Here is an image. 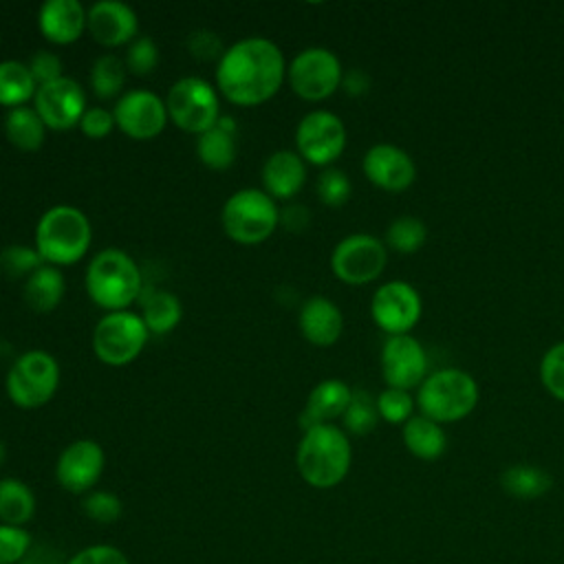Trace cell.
<instances>
[{
	"label": "cell",
	"instance_id": "1",
	"mask_svg": "<svg viewBox=\"0 0 564 564\" xmlns=\"http://www.w3.org/2000/svg\"><path fill=\"white\" fill-rule=\"evenodd\" d=\"M286 77L280 46L262 35H249L225 48L216 64V90L238 106L269 101Z\"/></svg>",
	"mask_w": 564,
	"mask_h": 564
},
{
	"label": "cell",
	"instance_id": "2",
	"mask_svg": "<svg viewBox=\"0 0 564 564\" xmlns=\"http://www.w3.org/2000/svg\"><path fill=\"white\" fill-rule=\"evenodd\" d=\"M352 463V449L346 432L333 423L306 430L297 443L295 465L302 480L315 489L339 485Z\"/></svg>",
	"mask_w": 564,
	"mask_h": 564
},
{
	"label": "cell",
	"instance_id": "3",
	"mask_svg": "<svg viewBox=\"0 0 564 564\" xmlns=\"http://www.w3.org/2000/svg\"><path fill=\"white\" fill-rule=\"evenodd\" d=\"M86 293L104 311H128L143 293V278L137 262L121 249L108 247L93 256L86 267Z\"/></svg>",
	"mask_w": 564,
	"mask_h": 564
},
{
	"label": "cell",
	"instance_id": "4",
	"mask_svg": "<svg viewBox=\"0 0 564 564\" xmlns=\"http://www.w3.org/2000/svg\"><path fill=\"white\" fill-rule=\"evenodd\" d=\"M93 240L90 220L75 205L48 207L35 227V249L46 264L68 267L79 262Z\"/></svg>",
	"mask_w": 564,
	"mask_h": 564
},
{
	"label": "cell",
	"instance_id": "5",
	"mask_svg": "<svg viewBox=\"0 0 564 564\" xmlns=\"http://www.w3.org/2000/svg\"><path fill=\"white\" fill-rule=\"evenodd\" d=\"M476 379L458 368H443L423 379L416 392L421 414L436 423H454L465 419L478 403Z\"/></svg>",
	"mask_w": 564,
	"mask_h": 564
},
{
	"label": "cell",
	"instance_id": "6",
	"mask_svg": "<svg viewBox=\"0 0 564 564\" xmlns=\"http://www.w3.org/2000/svg\"><path fill=\"white\" fill-rule=\"evenodd\" d=\"M220 223L231 240L240 245H258L278 229L280 209L264 189L242 187L225 200Z\"/></svg>",
	"mask_w": 564,
	"mask_h": 564
},
{
	"label": "cell",
	"instance_id": "7",
	"mask_svg": "<svg viewBox=\"0 0 564 564\" xmlns=\"http://www.w3.org/2000/svg\"><path fill=\"white\" fill-rule=\"evenodd\" d=\"M57 386H59L57 359L42 348L22 352L11 364L4 379L7 397L22 410H35L48 403Z\"/></svg>",
	"mask_w": 564,
	"mask_h": 564
},
{
	"label": "cell",
	"instance_id": "8",
	"mask_svg": "<svg viewBox=\"0 0 564 564\" xmlns=\"http://www.w3.org/2000/svg\"><path fill=\"white\" fill-rule=\"evenodd\" d=\"M167 117L185 132L203 134L220 119V99L216 86L203 77H181L165 97Z\"/></svg>",
	"mask_w": 564,
	"mask_h": 564
},
{
	"label": "cell",
	"instance_id": "9",
	"mask_svg": "<svg viewBox=\"0 0 564 564\" xmlns=\"http://www.w3.org/2000/svg\"><path fill=\"white\" fill-rule=\"evenodd\" d=\"M150 333L139 313L112 311L106 313L93 330V352L108 366H126L134 361Z\"/></svg>",
	"mask_w": 564,
	"mask_h": 564
},
{
	"label": "cell",
	"instance_id": "10",
	"mask_svg": "<svg viewBox=\"0 0 564 564\" xmlns=\"http://www.w3.org/2000/svg\"><path fill=\"white\" fill-rule=\"evenodd\" d=\"M341 62L324 46H308L300 51L286 66V79L295 95L306 101H322L341 86Z\"/></svg>",
	"mask_w": 564,
	"mask_h": 564
},
{
	"label": "cell",
	"instance_id": "11",
	"mask_svg": "<svg viewBox=\"0 0 564 564\" xmlns=\"http://www.w3.org/2000/svg\"><path fill=\"white\" fill-rule=\"evenodd\" d=\"M386 260V242L370 234H352L335 245L330 253V269L344 284L361 286L383 273Z\"/></svg>",
	"mask_w": 564,
	"mask_h": 564
},
{
	"label": "cell",
	"instance_id": "12",
	"mask_svg": "<svg viewBox=\"0 0 564 564\" xmlns=\"http://www.w3.org/2000/svg\"><path fill=\"white\" fill-rule=\"evenodd\" d=\"M295 145L306 163L326 167L335 163L346 148V126L335 112L311 110L295 128Z\"/></svg>",
	"mask_w": 564,
	"mask_h": 564
},
{
	"label": "cell",
	"instance_id": "13",
	"mask_svg": "<svg viewBox=\"0 0 564 564\" xmlns=\"http://www.w3.org/2000/svg\"><path fill=\"white\" fill-rule=\"evenodd\" d=\"M423 304L416 289L403 280H390L381 284L370 300V315L375 324L390 335H408L419 317Z\"/></svg>",
	"mask_w": 564,
	"mask_h": 564
},
{
	"label": "cell",
	"instance_id": "14",
	"mask_svg": "<svg viewBox=\"0 0 564 564\" xmlns=\"http://www.w3.org/2000/svg\"><path fill=\"white\" fill-rule=\"evenodd\" d=\"M115 126L130 139L145 141L156 137L167 123L165 99L145 88L126 90L115 104Z\"/></svg>",
	"mask_w": 564,
	"mask_h": 564
},
{
	"label": "cell",
	"instance_id": "15",
	"mask_svg": "<svg viewBox=\"0 0 564 564\" xmlns=\"http://www.w3.org/2000/svg\"><path fill=\"white\" fill-rule=\"evenodd\" d=\"M381 377L388 388H419L427 377V355L412 335H390L381 346Z\"/></svg>",
	"mask_w": 564,
	"mask_h": 564
},
{
	"label": "cell",
	"instance_id": "16",
	"mask_svg": "<svg viewBox=\"0 0 564 564\" xmlns=\"http://www.w3.org/2000/svg\"><path fill=\"white\" fill-rule=\"evenodd\" d=\"M33 108L46 128L70 130L73 126H79L86 110V95L75 79L64 75L51 84L37 86Z\"/></svg>",
	"mask_w": 564,
	"mask_h": 564
},
{
	"label": "cell",
	"instance_id": "17",
	"mask_svg": "<svg viewBox=\"0 0 564 564\" xmlns=\"http://www.w3.org/2000/svg\"><path fill=\"white\" fill-rule=\"evenodd\" d=\"M106 465L104 449L93 438L73 441L62 449L55 463L57 482L70 494H88L101 478Z\"/></svg>",
	"mask_w": 564,
	"mask_h": 564
},
{
	"label": "cell",
	"instance_id": "18",
	"mask_svg": "<svg viewBox=\"0 0 564 564\" xmlns=\"http://www.w3.org/2000/svg\"><path fill=\"white\" fill-rule=\"evenodd\" d=\"M364 176L386 192H403L416 178V165L412 156L392 145V143H377L366 150L361 159Z\"/></svg>",
	"mask_w": 564,
	"mask_h": 564
},
{
	"label": "cell",
	"instance_id": "19",
	"mask_svg": "<svg viewBox=\"0 0 564 564\" xmlns=\"http://www.w3.org/2000/svg\"><path fill=\"white\" fill-rule=\"evenodd\" d=\"M86 29L101 46H123L137 37L139 18L121 0H97L88 7Z\"/></svg>",
	"mask_w": 564,
	"mask_h": 564
},
{
	"label": "cell",
	"instance_id": "20",
	"mask_svg": "<svg viewBox=\"0 0 564 564\" xmlns=\"http://www.w3.org/2000/svg\"><path fill=\"white\" fill-rule=\"evenodd\" d=\"M86 15L79 0H46L37 11V26L53 44H73L86 29Z\"/></svg>",
	"mask_w": 564,
	"mask_h": 564
},
{
	"label": "cell",
	"instance_id": "21",
	"mask_svg": "<svg viewBox=\"0 0 564 564\" xmlns=\"http://www.w3.org/2000/svg\"><path fill=\"white\" fill-rule=\"evenodd\" d=\"M297 324L306 341L315 346H333L344 330V315L326 295H311L300 308Z\"/></svg>",
	"mask_w": 564,
	"mask_h": 564
},
{
	"label": "cell",
	"instance_id": "22",
	"mask_svg": "<svg viewBox=\"0 0 564 564\" xmlns=\"http://www.w3.org/2000/svg\"><path fill=\"white\" fill-rule=\"evenodd\" d=\"M352 388L341 379H324L319 381L306 399L304 410L300 412V427L302 432L328 423L337 416H344L346 408L350 405Z\"/></svg>",
	"mask_w": 564,
	"mask_h": 564
},
{
	"label": "cell",
	"instance_id": "23",
	"mask_svg": "<svg viewBox=\"0 0 564 564\" xmlns=\"http://www.w3.org/2000/svg\"><path fill=\"white\" fill-rule=\"evenodd\" d=\"M306 181V161L293 150H278L267 156L262 165L264 192L278 200L293 198Z\"/></svg>",
	"mask_w": 564,
	"mask_h": 564
},
{
	"label": "cell",
	"instance_id": "24",
	"mask_svg": "<svg viewBox=\"0 0 564 564\" xmlns=\"http://www.w3.org/2000/svg\"><path fill=\"white\" fill-rule=\"evenodd\" d=\"M196 156L209 170H227L236 161V121L220 115L214 128L198 134Z\"/></svg>",
	"mask_w": 564,
	"mask_h": 564
},
{
	"label": "cell",
	"instance_id": "25",
	"mask_svg": "<svg viewBox=\"0 0 564 564\" xmlns=\"http://www.w3.org/2000/svg\"><path fill=\"white\" fill-rule=\"evenodd\" d=\"M64 291H66V284H64L62 271L44 262L24 280L22 297L26 306L33 308L35 313H48L62 302Z\"/></svg>",
	"mask_w": 564,
	"mask_h": 564
},
{
	"label": "cell",
	"instance_id": "26",
	"mask_svg": "<svg viewBox=\"0 0 564 564\" xmlns=\"http://www.w3.org/2000/svg\"><path fill=\"white\" fill-rule=\"evenodd\" d=\"M141 319L152 335H165L174 330L183 317L181 300L170 291L145 289L141 293Z\"/></svg>",
	"mask_w": 564,
	"mask_h": 564
},
{
	"label": "cell",
	"instance_id": "27",
	"mask_svg": "<svg viewBox=\"0 0 564 564\" xmlns=\"http://www.w3.org/2000/svg\"><path fill=\"white\" fill-rule=\"evenodd\" d=\"M403 445L412 456L421 460H436L445 454L447 436L441 423L419 414V416H410L403 423Z\"/></svg>",
	"mask_w": 564,
	"mask_h": 564
},
{
	"label": "cell",
	"instance_id": "28",
	"mask_svg": "<svg viewBox=\"0 0 564 564\" xmlns=\"http://www.w3.org/2000/svg\"><path fill=\"white\" fill-rule=\"evenodd\" d=\"M4 134L11 145L33 152L40 150L46 137V126L33 106L9 108L4 115Z\"/></svg>",
	"mask_w": 564,
	"mask_h": 564
},
{
	"label": "cell",
	"instance_id": "29",
	"mask_svg": "<svg viewBox=\"0 0 564 564\" xmlns=\"http://www.w3.org/2000/svg\"><path fill=\"white\" fill-rule=\"evenodd\" d=\"M551 474L535 465H511L500 474L502 491L520 500L540 498L551 489Z\"/></svg>",
	"mask_w": 564,
	"mask_h": 564
},
{
	"label": "cell",
	"instance_id": "30",
	"mask_svg": "<svg viewBox=\"0 0 564 564\" xmlns=\"http://www.w3.org/2000/svg\"><path fill=\"white\" fill-rule=\"evenodd\" d=\"M35 90L37 84L29 70V64L18 59L0 62V106H26V101L35 97Z\"/></svg>",
	"mask_w": 564,
	"mask_h": 564
},
{
	"label": "cell",
	"instance_id": "31",
	"mask_svg": "<svg viewBox=\"0 0 564 564\" xmlns=\"http://www.w3.org/2000/svg\"><path fill=\"white\" fill-rule=\"evenodd\" d=\"M35 513V496L31 487L18 478L0 480V522L24 527Z\"/></svg>",
	"mask_w": 564,
	"mask_h": 564
},
{
	"label": "cell",
	"instance_id": "32",
	"mask_svg": "<svg viewBox=\"0 0 564 564\" xmlns=\"http://www.w3.org/2000/svg\"><path fill=\"white\" fill-rule=\"evenodd\" d=\"M126 62L115 53L99 55L90 66V88L99 99H112L126 84Z\"/></svg>",
	"mask_w": 564,
	"mask_h": 564
},
{
	"label": "cell",
	"instance_id": "33",
	"mask_svg": "<svg viewBox=\"0 0 564 564\" xmlns=\"http://www.w3.org/2000/svg\"><path fill=\"white\" fill-rule=\"evenodd\" d=\"M427 238V227L416 216H399L386 229V245L397 253H416Z\"/></svg>",
	"mask_w": 564,
	"mask_h": 564
},
{
	"label": "cell",
	"instance_id": "34",
	"mask_svg": "<svg viewBox=\"0 0 564 564\" xmlns=\"http://www.w3.org/2000/svg\"><path fill=\"white\" fill-rule=\"evenodd\" d=\"M344 427L350 434L364 436L377 427L379 412H377V401L366 392V390H352L350 405L344 412Z\"/></svg>",
	"mask_w": 564,
	"mask_h": 564
},
{
	"label": "cell",
	"instance_id": "35",
	"mask_svg": "<svg viewBox=\"0 0 564 564\" xmlns=\"http://www.w3.org/2000/svg\"><path fill=\"white\" fill-rule=\"evenodd\" d=\"M42 264L44 260L35 247L9 245L0 251V269L9 278H29Z\"/></svg>",
	"mask_w": 564,
	"mask_h": 564
},
{
	"label": "cell",
	"instance_id": "36",
	"mask_svg": "<svg viewBox=\"0 0 564 564\" xmlns=\"http://www.w3.org/2000/svg\"><path fill=\"white\" fill-rule=\"evenodd\" d=\"M352 194V183L344 170L326 167L317 176V196L328 207H341Z\"/></svg>",
	"mask_w": 564,
	"mask_h": 564
},
{
	"label": "cell",
	"instance_id": "37",
	"mask_svg": "<svg viewBox=\"0 0 564 564\" xmlns=\"http://www.w3.org/2000/svg\"><path fill=\"white\" fill-rule=\"evenodd\" d=\"M540 381L551 397L564 401V341L551 346L542 355Z\"/></svg>",
	"mask_w": 564,
	"mask_h": 564
},
{
	"label": "cell",
	"instance_id": "38",
	"mask_svg": "<svg viewBox=\"0 0 564 564\" xmlns=\"http://www.w3.org/2000/svg\"><path fill=\"white\" fill-rule=\"evenodd\" d=\"M414 410V399L410 397L408 390H399V388H386L379 397H377V412L379 419L399 425L405 423L412 416Z\"/></svg>",
	"mask_w": 564,
	"mask_h": 564
},
{
	"label": "cell",
	"instance_id": "39",
	"mask_svg": "<svg viewBox=\"0 0 564 564\" xmlns=\"http://www.w3.org/2000/svg\"><path fill=\"white\" fill-rule=\"evenodd\" d=\"M82 509L90 520H95L99 524H112L121 516V500L112 491L93 489L86 494Z\"/></svg>",
	"mask_w": 564,
	"mask_h": 564
},
{
	"label": "cell",
	"instance_id": "40",
	"mask_svg": "<svg viewBox=\"0 0 564 564\" xmlns=\"http://www.w3.org/2000/svg\"><path fill=\"white\" fill-rule=\"evenodd\" d=\"M126 68L132 70L134 75H148L156 68L159 64V48L152 37L148 35H137L126 51Z\"/></svg>",
	"mask_w": 564,
	"mask_h": 564
},
{
	"label": "cell",
	"instance_id": "41",
	"mask_svg": "<svg viewBox=\"0 0 564 564\" xmlns=\"http://www.w3.org/2000/svg\"><path fill=\"white\" fill-rule=\"evenodd\" d=\"M31 546V535L24 527L0 522V564H20Z\"/></svg>",
	"mask_w": 564,
	"mask_h": 564
},
{
	"label": "cell",
	"instance_id": "42",
	"mask_svg": "<svg viewBox=\"0 0 564 564\" xmlns=\"http://www.w3.org/2000/svg\"><path fill=\"white\" fill-rule=\"evenodd\" d=\"M187 48L189 53L200 59V62H209V59H220L225 53L223 40L218 33L209 31V29H196L189 33L187 37Z\"/></svg>",
	"mask_w": 564,
	"mask_h": 564
},
{
	"label": "cell",
	"instance_id": "43",
	"mask_svg": "<svg viewBox=\"0 0 564 564\" xmlns=\"http://www.w3.org/2000/svg\"><path fill=\"white\" fill-rule=\"evenodd\" d=\"M29 70L37 86L51 84V82L64 77V73H62L64 64H62L59 55H55L53 51H35L29 59Z\"/></svg>",
	"mask_w": 564,
	"mask_h": 564
},
{
	"label": "cell",
	"instance_id": "44",
	"mask_svg": "<svg viewBox=\"0 0 564 564\" xmlns=\"http://www.w3.org/2000/svg\"><path fill=\"white\" fill-rule=\"evenodd\" d=\"M64 564H130L126 553L112 544H90L77 551Z\"/></svg>",
	"mask_w": 564,
	"mask_h": 564
},
{
	"label": "cell",
	"instance_id": "45",
	"mask_svg": "<svg viewBox=\"0 0 564 564\" xmlns=\"http://www.w3.org/2000/svg\"><path fill=\"white\" fill-rule=\"evenodd\" d=\"M112 128H115V115L101 106L86 108L79 119V130L88 139H104L110 134Z\"/></svg>",
	"mask_w": 564,
	"mask_h": 564
},
{
	"label": "cell",
	"instance_id": "46",
	"mask_svg": "<svg viewBox=\"0 0 564 564\" xmlns=\"http://www.w3.org/2000/svg\"><path fill=\"white\" fill-rule=\"evenodd\" d=\"M341 86L350 97H361L370 90V77L366 70L361 68H350L344 73L341 77Z\"/></svg>",
	"mask_w": 564,
	"mask_h": 564
},
{
	"label": "cell",
	"instance_id": "47",
	"mask_svg": "<svg viewBox=\"0 0 564 564\" xmlns=\"http://www.w3.org/2000/svg\"><path fill=\"white\" fill-rule=\"evenodd\" d=\"M311 216L308 209L304 205H289L280 212V223L289 229V231H302L308 225Z\"/></svg>",
	"mask_w": 564,
	"mask_h": 564
},
{
	"label": "cell",
	"instance_id": "48",
	"mask_svg": "<svg viewBox=\"0 0 564 564\" xmlns=\"http://www.w3.org/2000/svg\"><path fill=\"white\" fill-rule=\"evenodd\" d=\"M20 564H62L59 553L51 546H31Z\"/></svg>",
	"mask_w": 564,
	"mask_h": 564
},
{
	"label": "cell",
	"instance_id": "49",
	"mask_svg": "<svg viewBox=\"0 0 564 564\" xmlns=\"http://www.w3.org/2000/svg\"><path fill=\"white\" fill-rule=\"evenodd\" d=\"M4 458H7V447H4V443L0 441V465L4 463Z\"/></svg>",
	"mask_w": 564,
	"mask_h": 564
}]
</instances>
